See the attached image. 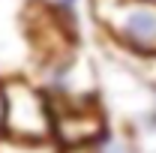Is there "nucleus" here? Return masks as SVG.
I'll return each mask as SVG.
<instances>
[{
    "mask_svg": "<svg viewBox=\"0 0 156 153\" xmlns=\"http://www.w3.org/2000/svg\"><path fill=\"white\" fill-rule=\"evenodd\" d=\"M90 18L123 54L156 63V0H87Z\"/></svg>",
    "mask_w": 156,
    "mask_h": 153,
    "instance_id": "obj_1",
    "label": "nucleus"
},
{
    "mask_svg": "<svg viewBox=\"0 0 156 153\" xmlns=\"http://www.w3.org/2000/svg\"><path fill=\"white\" fill-rule=\"evenodd\" d=\"M54 111L51 96L33 78H3V120L0 135L15 141H51Z\"/></svg>",
    "mask_w": 156,
    "mask_h": 153,
    "instance_id": "obj_2",
    "label": "nucleus"
},
{
    "mask_svg": "<svg viewBox=\"0 0 156 153\" xmlns=\"http://www.w3.org/2000/svg\"><path fill=\"white\" fill-rule=\"evenodd\" d=\"M51 111H54L51 141L57 144L60 153L99 150L111 138V123L105 108L99 105V96L51 102Z\"/></svg>",
    "mask_w": 156,
    "mask_h": 153,
    "instance_id": "obj_3",
    "label": "nucleus"
},
{
    "mask_svg": "<svg viewBox=\"0 0 156 153\" xmlns=\"http://www.w3.org/2000/svg\"><path fill=\"white\" fill-rule=\"evenodd\" d=\"M27 3L0 0V78H18L33 72V51L27 39Z\"/></svg>",
    "mask_w": 156,
    "mask_h": 153,
    "instance_id": "obj_4",
    "label": "nucleus"
},
{
    "mask_svg": "<svg viewBox=\"0 0 156 153\" xmlns=\"http://www.w3.org/2000/svg\"><path fill=\"white\" fill-rule=\"evenodd\" d=\"M42 9L57 21L60 27L69 33L72 39H78V30H81V18H84V9L90 12L87 0H39Z\"/></svg>",
    "mask_w": 156,
    "mask_h": 153,
    "instance_id": "obj_5",
    "label": "nucleus"
},
{
    "mask_svg": "<svg viewBox=\"0 0 156 153\" xmlns=\"http://www.w3.org/2000/svg\"><path fill=\"white\" fill-rule=\"evenodd\" d=\"M0 153H60L54 141H15L0 135Z\"/></svg>",
    "mask_w": 156,
    "mask_h": 153,
    "instance_id": "obj_6",
    "label": "nucleus"
},
{
    "mask_svg": "<svg viewBox=\"0 0 156 153\" xmlns=\"http://www.w3.org/2000/svg\"><path fill=\"white\" fill-rule=\"evenodd\" d=\"M138 126H141L147 135H153V138H156V93H153V99H150V105L141 111V117H138Z\"/></svg>",
    "mask_w": 156,
    "mask_h": 153,
    "instance_id": "obj_7",
    "label": "nucleus"
},
{
    "mask_svg": "<svg viewBox=\"0 0 156 153\" xmlns=\"http://www.w3.org/2000/svg\"><path fill=\"white\" fill-rule=\"evenodd\" d=\"M96 153H135V150H132L126 141H120V138H114V135H111V138H108V141H105Z\"/></svg>",
    "mask_w": 156,
    "mask_h": 153,
    "instance_id": "obj_8",
    "label": "nucleus"
},
{
    "mask_svg": "<svg viewBox=\"0 0 156 153\" xmlns=\"http://www.w3.org/2000/svg\"><path fill=\"white\" fill-rule=\"evenodd\" d=\"M0 120H3V78H0Z\"/></svg>",
    "mask_w": 156,
    "mask_h": 153,
    "instance_id": "obj_9",
    "label": "nucleus"
},
{
    "mask_svg": "<svg viewBox=\"0 0 156 153\" xmlns=\"http://www.w3.org/2000/svg\"><path fill=\"white\" fill-rule=\"evenodd\" d=\"M81 153H96V150H81Z\"/></svg>",
    "mask_w": 156,
    "mask_h": 153,
    "instance_id": "obj_10",
    "label": "nucleus"
},
{
    "mask_svg": "<svg viewBox=\"0 0 156 153\" xmlns=\"http://www.w3.org/2000/svg\"><path fill=\"white\" fill-rule=\"evenodd\" d=\"M153 66H156V63H153Z\"/></svg>",
    "mask_w": 156,
    "mask_h": 153,
    "instance_id": "obj_11",
    "label": "nucleus"
}]
</instances>
